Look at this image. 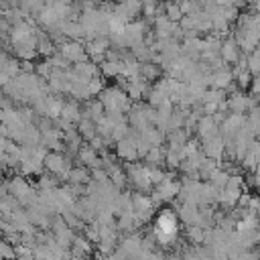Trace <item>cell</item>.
Segmentation results:
<instances>
[{"mask_svg":"<svg viewBox=\"0 0 260 260\" xmlns=\"http://www.w3.org/2000/svg\"><path fill=\"white\" fill-rule=\"evenodd\" d=\"M219 53H221L223 61H228V63H236V61H240V47H238V43H236L234 39L225 41V43L219 47Z\"/></svg>","mask_w":260,"mask_h":260,"instance_id":"obj_2","label":"cell"},{"mask_svg":"<svg viewBox=\"0 0 260 260\" xmlns=\"http://www.w3.org/2000/svg\"><path fill=\"white\" fill-rule=\"evenodd\" d=\"M213 81H215V85H217V87H228V85H230V81H232V73L221 71V73H217V75L213 77Z\"/></svg>","mask_w":260,"mask_h":260,"instance_id":"obj_5","label":"cell"},{"mask_svg":"<svg viewBox=\"0 0 260 260\" xmlns=\"http://www.w3.org/2000/svg\"><path fill=\"white\" fill-rule=\"evenodd\" d=\"M179 230V219L173 211L162 209L154 221V236L158 238V242H171L177 236Z\"/></svg>","mask_w":260,"mask_h":260,"instance_id":"obj_1","label":"cell"},{"mask_svg":"<svg viewBox=\"0 0 260 260\" xmlns=\"http://www.w3.org/2000/svg\"><path fill=\"white\" fill-rule=\"evenodd\" d=\"M63 55H67V57H71V59H81L83 51H81V47H79L77 43H69V45L63 47Z\"/></svg>","mask_w":260,"mask_h":260,"instance_id":"obj_4","label":"cell"},{"mask_svg":"<svg viewBox=\"0 0 260 260\" xmlns=\"http://www.w3.org/2000/svg\"><path fill=\"white\" fill-rule=\"evenodd\" d=\"M246 65H248V71L252 75H260V53L258 51H252L246 57Z\"/></svg>","mask_w":260,"mask_h":260,"instance_id":"obj_3","label":"cell"},{"mask_svg":"<svg viewBox=\"0 0 260 260\" xmlns=\"http://www.w3.org/2000/svg\"><path fill=\"white\" fill-rule=\"evenodd\" d=\"M219 152H221V142H219L217 138L209 140V142H207V154H211V156H217Z\"/></svg>","mask_w":260,"mask_h":260,"instance_id":"obj_6","label":"cell"},{"mask_svg":"<svg viewBox=\"0 0 260 260\" xmlns=\"http://www.w3.org/2000/svg\"><path fill=\"white\" fill-rule=\"evenodd\" d=\"M254 8L260 12V0H254Z\"/></svg>","mask_w":260,"mask_h":260,"instance_id":"obj_7","label":"cell"}]
</instances>
